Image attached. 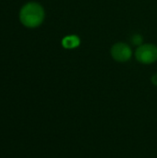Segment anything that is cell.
Wrapping results in <instances>:
<instances>
[{
    "label": "cell",
    "mask_w": 157,
    "mask_h": 158,
    "mask_svg": "<svg viewBox=\"0 0 157 158\" xmlns=\"http://www.w3.org/2000/svg\"><path fill=\"white\" fill-rule=\"evenodd\" d=\"M62 44L67 49H72V48L79 46L80 39L76 35H68V36H66L62 40Z\"/></svg>",
    "instance_id": "obj_4"
},
{
    "label": "cell",
    "mask_w": 157,
    "mask_h": 158,
    "mask_svg": "<svg viewBox=\"0 0 157 158\" xmlns=\"http://www.w3.org/2000/svg\"><path fill=\"white\" fill-rule=\"evenodd\" d=\"M136 58L143 64H151L157 60V47L154 44H143L136 50Z\"/></svg>",
    "instance_id": "obj_2"
},
{
    "label": "cell",
    "mask_w": 157,
    "mask_h": 158,
    "mask_svg": "<svg viewBox=\"0 0 157 158\" xmlns=\"http://www.w3.org/2000/svg\"><path fill=\"white\" fill-rule=\"evenodd\" d=\"M111 55L115 60L119 62H125L131 57L132 53L129 45L123 43H118L113 45L111 49Z\"/></svg>",
    "instance_id": "obj_3"
},
{
    "label": "cell",
    "mask_w": 157,
    "mask_h": 158,
    "mask_svg": "<svg viewBox=\"0 0 157 158\" xmlns=\"http://www.w3.org/2000/svg\"><path fill=\"white\" fill-rule=\"evenodd\" d=\"M142 41H143V38H142L140 35H135V36H133V38H132V42H133L134 44H140L142 43Z\"/></svg>",
    "instance_id": "obj_5"
},
{
    "label": "cell",
    "mask_w": 157,
    "mask_h": 158,
    "mask_svg": "<svg viewBox=\"0 0 157 158\" xmlns=\"http://www.w3.org/2000/svg\"><path fill=\"white\" fill-rule=\"evenodd\" d=\"M44 18L43 7L36 3H29L25 5L20 11L21 22L30 28H34L40 25Z\"/></svg>",
    "instance_id": "obj_1"
},
{
    "label": "cell",
    "mask_w": 157,
    "mask_h": 158,
    "mask_svg": "<svg viewBox=\"0 0 157 158\" xmlns=\"http://www.w3.org/2000/svg\"><path fill=\"white\" fill-rule=\"evenodd\" d=\"M153 82H154L155 85H157V74L156 75H155V76L153 77Z\"/></svg>",
    "instance_id": "obj_6"
}]
</instances>
